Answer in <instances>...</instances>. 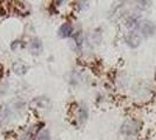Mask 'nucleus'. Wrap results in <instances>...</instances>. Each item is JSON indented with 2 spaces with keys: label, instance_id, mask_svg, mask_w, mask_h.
<instances>
[{
  "label": "nucleus",
  "instance_id": "obj_3",
  "mask_svg": "<svg viewBox=\"0 0 156 140\" xmlns=\"http://www.w3.org/2000/svg\"><path fill=\"white\" fill-rule=\"evenodd\" d=\"M75 41H76V46L80 48L81 47V42H82V39H81V33H78L75 35Z\"/></svg>",
  "mask_w": 156,
  "mask_h": 140
},
{
  "label": "nucleus",
  "instance_id": "obj_1",
  "mask_svg": "<svg viewBox=\"0 0 156 140\" xmlns=\"http://www.w3.org/2000/svg\"><path fill=\"white\" fill-rule=\"evenodd\" d=\"M73 33V28L69 23H63L59 29V36L60 38H68Z\"/></svg>",
  "mask_w": 156,
  "mask_h": 140
},
{
  "label": "nucleus",
  "instance_id": "obj_2",
  "mask_svg": "<svg viewBox=\"0 0 156 140\" xmlns=\"http://www.w3.org/2000/svg\"><path fill=\"white\" fill-rule=\"evenodd\" d=\"M38 140H49V133L48 131H42L38 135Z\"/></svg>",
  "mask_w": 156,
  "mask_h": 140
}]
</instances>
